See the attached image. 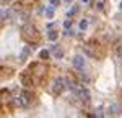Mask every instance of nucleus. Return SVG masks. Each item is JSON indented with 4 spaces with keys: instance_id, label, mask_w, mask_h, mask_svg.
Returning <instances> with one entry per match:
<instances>
[{
    "instance_id": "9b49d317",
    "label": "nucleus",
    "mask_w": 122,
    "mask_h": 118,
    "mask_svg": "<svg viewBox=\"0 0 122 118\" xmlns=\"http://www.w3.org/2000/svg\"><path fill=\"white\" fill-rule=\"evenodd\" d=\"M86 26H88V20H81L80 21V30L83 31V30H86Z\"/></svg>"
},
{
    "instance_id": "dca6fc26",
    "label": "nucleus",
    "mask_w": 122,
    "mask_h": 118,
    "mask_svg": "<svg viewBox=\"0 0 122 118\" xmlns=\"http://www.w3.org/2000/svg\"><path fill=\"white\" fill-rule=\"evenodd\" d=\"M70 25H72V21H70V20H67L65 23H64V26H65V28H67V30L70 28Z\"/></svg>"
},
{
    "instance_id": "9d476101",
    "label": "nucleus",
    "mask_w": 122,
    "mask_h": 118,
    "mask_svg": "<svg viewBox=\"0 0 122 118\" xmlns=\"http://www.w3.org/2000/svg\"><path fill=\"white\" fill-rule=\"evenodd\" d=\"M76 12H78V7H73V8H70L68 12H67V17H73Z\"/></svg>"
},
{
    "instance_id": "f03ea898",
    "label": "nucleus",
    "mask_w": 122,
    "mask_h": 118,
    "mask_svg": "<svg viewBox=\"0 0 122 118\" xmlns=\"http://www.w3.org/2000/svg\"><path fill=\"white\" fill-rule=\"evenodd\" d=\"M33 98H34V95H33L31 92L23 90V92L20 94V97L15 98V105H18V107H28V105H31Z\"/></svg>"
},
{
    "instance_id": "f8f14e48",
    "label": "nucleus",
    "mask_w": 122,
    "mask_h": 118,
    "mask_svg": "<svg viewBox=\"0 0 122 118\" xmlns=\"http://www.w3.org/2000/svg\"><path fill=\"white\" fill-rule=\"evenodd\" d=\"M47 38L51 39V41H56V39H57V33H56V31H52V33H49V35H47Z\"/></svg>"
},
{
    "instance_id": "2eb2a0df",
    "label": "nucleus",
    "mask_w": 122,
    "mask_h": 118,
    "mask_svg": "<svg viewBox=\"0 0 122 118\" xmlns=\"http://www.w3.org/2000/svg\"><path fill=\"white\" fill-rule=\"evenodd\" d=\"M96 7H98L99 10H101V8H104V3H103V0H99V2L96 3Z\"/></svg>"
},
{
    "instance_id": "a211bd4d",
    "label": "nucleus",
    "mask_w": 122,
    "mask_h": 118,
    "mask_svg": "<svg viewBox=\"0 0 122 118\" xmlns=\"http://www.w3.org/2000/svg\"><path fill=\"white\" fill-rule=\"evenodd\" d=\"M81 2H83V3H86V2H90V0H81Z\"/></svg>"
},
{
    "instance_id": "f3484780",
    "label": "nucleus",
    "mask_w": 122,
    "mask_h": 118,
    "mask_svg": "<svg viewBox=\"0 0 122 118\" xmlns=\"http://www.w3.org/2000/svg\"><path fill=\"white\" fill-rule=\"evenodd\" d=\"M7 2H8V0H0V3H7Z\"/></svg>"
},
{
    "instance_id": "423d86ee",
    "label": "nucleus",
    "mask_w": 122,
    "mask_h": 118,
    "mask_svg": "<svg viewBox=\"0 0 122 118\" xmlns=\"http://www.w3.org/2000/svg\"><path fill=\"white\" fill-rule=\"evenodd\" d=\"M122 107L119 105V103H112L111 107H109V113H121Z\"/></svg>"
},
{
    "instance_id": "f257e3e1",
    "label": "nucleus",
    "mask_w": 122,
    "mask_h": 118,
    "mask_svg": "<svg viewBox=\"0 0 122 118\" xmlns=\"http://www.w3.org/2000/svg\"><path fill=\"white\" fill-rule=\"evenodd\" d=\"M23 36L26 39V43L34 44L39 38V33L36 31V28H34L33 25H25V26H23Z\"/></svg>"
},
{
    "instance_id": "ddd939ff",
    "label": "nucleus",
    "mask_w": 122,
    "mask_h": 118,
    "mask_svg": "<svg viewBox=\"0 0 122 118\" xmlns=\"http://www.w3.org/2000/svg\"><path fill=\"white\" fill-rule=\"evenodd\" d=\"M49 2H51L52 8H54V7H59V3H60V0H49Z\"/></svg>"
},
{
    "instance_id": "6e6552de",
    "label": "nucleus",
    "mask_w": 122,
    "mask_h": 118,
    "mask_svg": "<svg viewBox=\"0 0 122 118\" xmlns=\"http://www.w3.org/2000/svg\"><path fill=\"white\" fill-rule=\"evenodd\" d=\"M39 58L41 59H49V51H47V49H42V51L39 53Z\"/></svg>"
},
{
    "instance_id": "7ed1b4c3",
    "label": "nucleus",
    "mask_w": 122,
    "mask_h": 118,
    "mask_svg": "<svg viewBox=\"0 0 122 118\" xmlns=\"http://www.w3.org/2000/svg\"><path fill=\"white\" fill-rule=\"evenodd\" d=\"M67 85V79L65 77H57L54 82H52V92L56 94V95H59L60 92H62V88H65Z\"/></svg>"
},
{
    "instance_id": "6ab92c4d",
    "label": "nucleus",
    "mask_w": 122,
    "mask_h": 118,
    "mask_svg": "<svg viewBox=\"0 0 122 118\" xmlns=\"http://www.w3.org/2000/svg\"><path fill=\"white\" fill-rule=\"evenodd\" d=\"M65 2H72V0H65Z\"/></svg>"
},
{
    "instance_id": "1a4fd4ad",
    "label": "nucleus",
    "mask_w": 122,
    "mask_h": 118,
    "mask_svg": "<svg viewBox=\"0 0 122 118\" xmlns=\"http://www.w3.org/2000/svg\"><path fill=\"white\" fill-rule=\"evenodd\" d=\"M46 17L47 18H52V17H54V8H52V7H49V8L46 10Z\"/></svg>"
},
{
    "instance_id": "0eeeda50",
    "label": "nucleus",
    "mask_w": 122,
    "mask_h": 118,
    "mask_svg": "<svg viewBox=\"0 0 122 118\" xmlns=\"http://www.w3.org/2000/svg\"><path fill=\"white\" fill-rule=\"evenodd\" d=\"M29 54V48H25L23 51H21V56H20V61H25V58Z\"/></svg>"
},
{
    "instance_id": "20e7f679",
    "label": "nucleus",
    "mask_w": 122,
    "mask_h": 118,
    "mask_svg": "<svg viewBox=\"0 0 122 118\" xmlns=\"http://www.w3.org/2000/svg\"><path fill=\"white\" fill-rule=\"evenodd\" d=\"M75 95L80 98V100H83V102H88V100L91 98V94H90V90H86V88H80V90L76 92Z\"/></svg>"
},
{
    "instance_id": "aec40b11",
    "label": "nucleus",
    "mask_w": 122,
    "mask_h": 118,
    "mask_svg": "<svg viewBox=\"0 0 122 118\" xmlns=\"http://www.w3.org/2000/svg\"><path fill=\"white\" fill-rule=\"evenodd\" d=\"M121 7H122V3H121Z\"/></svg>"
},
{
    "instance_id": "39448f33",
    "label": "nucleus",
    "mask_w": 122,
    "mask_h": 118,
    "mask_svg": "<svg viewBox=\"0 0 122 118\" xmlns=\"http://www.w3.org/2000/svg\"><path fill=\"white\" fill-rule=\"evenodd\" d=\"M73 66H75L76 69H83L85 67V59L81 58V56H75V58H73Z\"/></svg>"
},
{
    "instance_id": "4468645a",
    "label": "nucleus",
    "mask_w": 122,
    "mask_h": 118,
    "mask_svg": "<svg viewBox=\"0 0 122 118\" xmlns=\"http://www.w3.org/2000/svg\"><path fill=\"white\" fill-rule=\"evenodd\" d=\"M64 35H65V36H72V35H73V30H72V28H68V30L65 31V33H64Z\"/></svg>"
}]
</instances>
